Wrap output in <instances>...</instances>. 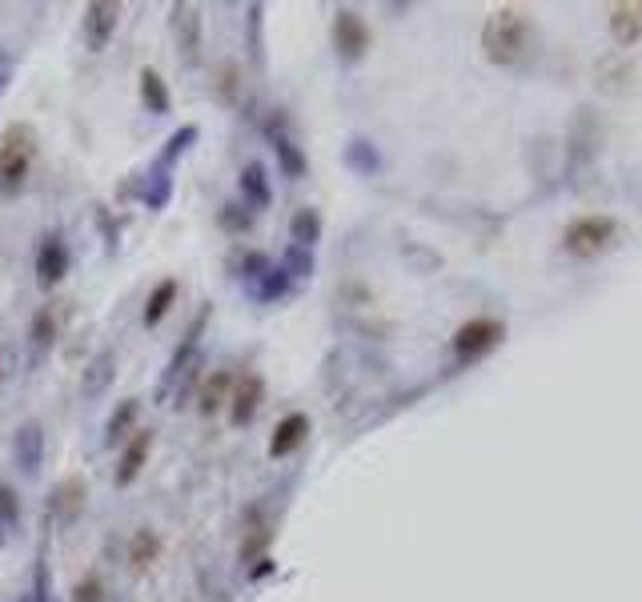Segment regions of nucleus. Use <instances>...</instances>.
I'll use <instances>...</instances> for the list:
<instances>
[{
	"instance_id": "obj_31",
	"label": "nucleus",
	"mask_w": 642,
	"mask_h": 602,
	"mask_svg": "<svg viewBox=\"0 0 642 602\" xmlns=\"http://www.w3.org/2000/svg\"><path fill=\"white\" fill-rule=\"evenodd\" d=\"M9 73H13V61L0 53V93H5V85H9Z\"/></svg>"
},
{
	"instance_id": "obj_19",
	"label": "nucleus",
	"mask_w": 642,
	"mask_h": 602,
	"mask_svg": "<svg viewBox=\"0 0 642 602\" xmlns=\"http://www.w3.org/2000/svg\"><path fill=\"white\" fill-rule=\"evenodd\" d=\"M229 386H233V378L217 370V374L205 382V390H201V414H217V410L229 402V398H225V394H229Z\"/></svg>"
},
{
	"instance_id": "obj_26",
	"label": "nucleus",
	"mask_w": 642,
	"mask_h": 602,
	"mask_svg": "<svg viewBox=\"0 0 642 602\" xmlns=\"http://www.w3.org/2000/svg\"><path fill=\"white\" fill-rule=\"evenodd\" d=\"M249 205H221V225L229 229V233H245L249 225H253V217L245 213Z\"/></svg>"
},
{
	"instance_id": "obj_10",
	"label": "nucleus",
	"mask_w": 642,
	"mask_h": 602,
	"mask_svg": "<svg viewBox=\"0 0 642 602\" xmlns=\"http://www.w3.org/2000/svg\"><path fill=\"white\" fill-rule=\"evenodd\" d=\"M309 438V418L305 414H285L281 422H277V430H273V438H269V458H285V454H293L301 442Z\"/></svg>"
},
{
	"instance_id": "obj_12",
	"label": "nucleus",
	"mask_w": 642,
	"mask_h": 602,
	"mask_svg": "<svg viewBox=\"0 0 642 602\" xmlns=\"http://www.w3.org/2000/svg\"><path fill=\"white\" fill-rule=\"evenodd\" d=\"M177 293H181V281H177V277H165V281H157V289H153V293H149V301H145V326H157V322H165V314L173 310Z\"/></svg>"
},
{
	"instance_id": "obj_27",
	"label": "nucleus",
	"mask_w": 642,
	"mask_h": 602,
	"mask_svg": "<svg viewBox=\"0 0 642 602\" xmlns=\"http://www.w3.org/2000/svg\"><path fill=\"white\" fill-rule=\"evenodd\" d=\"M0 514H5V522H17L21 518V506H17V494L9 482H0Z\"/></svg>"
},
{
	"instance_id": "obj_16",
	"label": "nucleus",
	"mask_w": 642,
	"mask_h": 602,
	"mask_svg": "<svg viewBox=\"0 0 642 602\" xmlns=\"http://www.w3.org/2000/svg\"><path fill=\"white\" fill-rule=\"evenodd\" d=\"M137 414H141V402H137V398H125L121 410H117V414L109 418V426H105V434H109L113 446H117V442H129V430H133Z\"/></svg>"
},
{
	"instance_id": "obj_20",
	"label": "nucleus",
	"mask_w": 642,
	"mask_h": 602,
	"mask_svg": "<svg viewBox=\"0 0 642 602\" xmlns=\"http://www.w3.org/2000/svg\"><path fill=\"white\" fill-rule=\"evenodd\" d=\"M17 454L25 458V470H29V474H37V466H41V426H25V430H21V438H17Z\"/></svg>"
},
{
	"instance_id": "obj_8",
	"label": "nucleus",
	"mask_w": 642,
	"mask_h": 602,
	"mask_svg": "<svg viewBox=\"0 0 642 602\" xmlns=\"http://www.w3.org/2000/svg\"><path fill=\"white\" fill-rule=\"evenodd\" d=\"M65 273H69V249H65L61 233H45V241H41V249H37V281L49 289V285H57Z\"/></svg>"
},
{
	"instance_id": "obj_15",
	"label": "nucleus",
	"mask_w": 642,
	"mask_h": 602,
	"mask_svg": "<svg viewBox=\"0 0 642 602\" xmlns=\"http://www.w3.org/2000/svg\"><path fill=\"white\" fill-rule=\"evenodd\" d=\"M241 193H245V205H269V177L257 161L241 169Z\"/></svg>"
},
{
	"instance_id": "obj_24",
	"label": "nucleus",
	"mask_w": 642,
	"mask_h": 602,
	"mask_svg": "<svg viewBox=\"0 0 642 602\" xmlns=\"http://www.w3.org/2000/svg\"><path fill=\"white\" fill-rule=\"evenodd\" d=\"M73 602H105V582H101V574H85V578L73 586Z\"/></svg>"
},
{
	"instance_id": "obj_25",
	"label": "nucleus",
	"mask_w": 642,
	"mask_h": 602,
	"mask_svg": "<svg viewBox=\"0 0 642 602\" xmlns=\"http://www.w3.org/2000/svg\"><path fill=\"white\" fill-rule=\"evenodd\" d=\"M285 289H289V273L277 265V269H265V285H261V301H273V297H285Z\"/></svg>"
},
{
	"instance_id": "obj_14",
	"label": "nucleus",
	"mask_w": 642,
	"mask_h": 602,
	"mask_svg": "<svg viewBox=\"0 0 642 602\" xmlns=\"http://www.w3.org/2000/svg\"><path fill=\"white\" fill-rule=\"evenodd\" d=\"M141 97L149 105V113H169V89H165V77L157 69H141Z\"/></svg>"
},
{
	"instance_id": "obj_17",
	"label": "nucleus",
	"mask_w": 642,
	"mask_h": 602,
	"mask_svg": "<svg viewBox=\"0 0 642 602\" xmlns=\"http://www.w3.org/2000/svg\"><path fill=\"white\" fill-rule=\"evenodd\" d=\"M173 29H177V41L185 49V57H197V17L189 5H177L173 9Z\"/></svg>"
},
{
	"instance_id": "obj_23",
	"label": "nucleus",
	"mask_w": 642,
	"mask_h": 602,
	"mask_svg": "<svg viewBox=\"0 0 642 602\" xmlns=\"http://www.w3.org/2000/svg\"><path fill=\"white\" fill-rule=\"evenodd\" d=\"M53 338H57V318H53V306H45L33 318V346L45 350V346H53Z\"/></svg>"
},
{
	"instance_id": "obj_22",
	"label": "nucleus",
	"mask_w": 642,
	"mask_h": 602,
	"mask_svg": "<svg viewBox=\"0 0 642 602\" xmlns=\"http://www.w3.org/2000/svg\"><path fill=\"white\" fill-rule=\"evenodd\" d=\"M610 25H614L618 41H622V45H630V41L642 33V9H614Z\"/></svg>"
},
{
	"instance_id": "obj_28",
	"label": "nucleus",
	"mask_w": 642,
	"mask_h": 602,
	"mask_svg": "<svg viewBox=\"0 0 642 602\" xmlns=\"http://www.w3.org/2000/svg\"><path fill=\"white\" fill-rule=\"evenodd\" d=\"M193 137H197V129H193V125H185V129H181V133H173V137H169V149H165V161H173V157H177V153H185V149H189V141H193Z\"/></svg>"
},
{
	"instance_id": "obj_9",
	"label": "nucleus",
	"mask_w": 642,
	"mask_h": 602,
	"mask_svg": "<svg viewBox=\"0 0 642 602\" xmlns=\"http://www.w3.org/2000/svg\"><path fill=\"white\" fill-rule=\"evenodd\" d=\"M610 233H614V221H606V217H582V221L570 225L566 245H570V253H598V249L610 241Z\"/></svg>"
},
{
	"instance_id": "obj_13",
	"label": "nucleus",
	"mask_w": 642,
	"mask_h": 602,
	"mask_svg": "<svg viewBox=\"0 0 642 602\" xmlns=\"http://www.w3.org/2000/svg\"><path fill=\"white\" fill-rule=\"evenodd\" d=\"M157 558H161V538H157L149 526H141V530L129 538V562H133V570H149Z\"/></svg>"
},
{
	"instance_id": "obj_6",
	"label": "nucleus",
	"mask_w": 642,
	"mask_h": 602,
	"mask_svg": "<svg viewBox=\"0 0 642 602\" xmlns=\"http://www.w3.org/2000/svg\"><path fill=\"white\" fill-rule=\"evenodd\" d=\"M149 454H153V430H133L129 442L121 446V458H117V486H133L141 478Z\"/></svg>"
},
{
	"instance_id": "obj_29",
	"label": "nucleus",
	"mask_w": 642,
	"mask_h": 602,
	"mask_svg": "<svg viewBox=\"0 0 642 602\" xmlns=\"http://www.w3.org/2000/svg\"><path fill=\"white\" fill-rule=\"evenodd\" d=\"M265 542H269V526H253V538L241 546V562H249V558H253V554L265 546Z\"/></svg>"
},
{
	"instance_id": "obj_2",
	"label": "nucleus",
	"mask_w": 642,
	"mask_h": 602,
	"mask_svg": "<svg viewBox=\"0 0 642 602\" xmlns=\"http://www.w3.org/2000/svg\"><path fill=\"white\" fill-rule=\"evenodd\" d=\"M482 49L490 61L498 65H514L526 49V17L518 9H498L490 13L486 29H482Z\"/></svg>"
},
{
	"instance_id": "obj_1",
	"label": "nucleus",
	"mask_w": 642,
	"mask_h": 602,
	"mask_svg": "<svg viewBox=\"0 0 642 602\" xmlns=\"http://www.w3.org/2000/svg\"><path fill=\"white\" fill-rule=\"evenodd\" d=\"M37 129L29 121H13L0 133V197H17L33 173Z\"/></svg>"
},
{
	"instance_id": "obj_5",
	"label": "nucleus",
	"mask_w": 642,
	"mask_h": 602,
	"mask_svg": "<svg viewBox=\"0 0 642 602\" xmlns=\"http://www.w3.org/2000/svg\"><path fill=\"white\" fill-rule=\"evenodd\" d=\"M261 398H265L261 374H241V378L233 382V394H229V422H233V426L253 422V414L261 410Z\"/></svg>"
},
{
	"instance_id": "obj_4",
	"label": "nucleus",
	"mask_w": 642,
	"mask_h": 602,
	"mask_svg": "<svg viewBox=\"0 0 642 602\" xmlns=\"http://www.w3.org/2000/svg\"><path fill=\"white\" fill-rule=\"evenodd\" d=\"M334 49L346 57V61H358L366 49H370V29L366 21L354 13V9H342L334 17Z\"/></svg>"
},
{
	"instance_id": "obj_11",
	"label": "nucleus",
	"mask_w": 642,
	"mask_h": 602,
	"mask_svg": "<svg viewBox=\"0 0 642 602\" xmlns=\"http://www.w3.org/2000/svg\"><path fill=\"white\" fill-rule=\"evenodd\" d=\"M85 498H89L85 482H81V478H65V482L53 490V502H49V510H53L61 522H73V518L85 510Z\"/></svg>"
},
{
	"instance_id": "obj_3",
	"label": "nucleus",
	"mask_w": 642,
	"mask_h": 602,
	"mask_svg": "<svg viewBox=\"0 0 642 602\" xmlns=\"http://www.w3.org/2000/svg\"><path fill=\"white\" fill-rule=\"evenodd\" d=\"M117 25H121V5H113V0H93V5H85V45H89V53H105Z\"/></svg>"
},
{
	"instance_id": "obj_18",
	"label": "nucleus",
	"mask_w": 642,
	"mask_h": 602,
	"mask_svg": "<svg viewBox=\"0 0 642 602\" xmlns=\"http://www.w3.org/2000/svg\"><path fill=\"white\" fill-rule=\"evenodd\" d=\"M289 229H293V245L309 249V245L321 237V217H317V209H297Z\"/></svg>"
},
{
	"instance_id": "obj_7",
	"label": "nucleus",
	"mask_w": 642,
	"mask_h": 602,
	"mask_svg": "<svg viewBox=\"0 0 642 602\" xmlns=\"http://www.w3.org/2000/svg\"><path fill=\"white\" fill-rule=\"evenodd\" d=\"M498 338H502V326H498V322L474 318V322H466V326L454 334V354H458V358H478V354H486Z\"/></svg>"
},
{
	"instance_id": "obj_30",
	"label": "nucleus",
	"mask_w": 642,
	"mask_h": 602,
	"mask_svg": "<svg viewBox=\"0 0 642 602\" xmlns=\"http://www.w3.org/2000/svg\"><path fill=\"white\" fill-rule=\"evenodd\" d=\"M217 89H221V97H225V101L233 97V89H237V65H225V69H221V81H217Z\"/></svg>"
},
{
	"instance_id": "obj_21",
	"label": "nucleus",
	"mask_w": 642,
	"mask_h": 602,
	"mask_svg": "<svg viewBox=\"0 0 642 602\" xmlns=\"http://www.w3.org/2000/svg\"><path fill=\"white\" fill-rule=\"evenodd\" d=\"M273 149H277V157H281V165H285L289 177H301V173H305V157H301L297 145H293L285 133H277V129H273Z\"/></svg>"
}]
</instances>
